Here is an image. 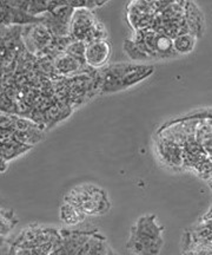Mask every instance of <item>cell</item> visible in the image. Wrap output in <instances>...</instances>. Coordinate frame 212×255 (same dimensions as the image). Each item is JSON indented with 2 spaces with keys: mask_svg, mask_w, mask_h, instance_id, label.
Segmentation results:
<instances>
[{
  "mask_svg": "<svg viewBox=\"0 0 212 255\" xmlns=\"http://www.w3.org/2000/svg\"><path fill=\"white\" fill-rule=\"evenodd\" d=\"M86 45L87 44H85L84 41L73 40L72 43H70L69 46L65 49V53H68V55L79 60L81 64L86 65V63H85V51H86Z\"/></svg>",
  "mask_w": 212,
  "mask_h": 255,
  "instance_id": "obj_13",
  "label": "cell"
},
{
  "mask_svg": "<svg viewBox=\"0 0 212 255\" xmlns=\"http://www.w3.org/2000/svg\"><path fill=\"white\" fill-rule=\"evenodd\" d=\"M111 55L110 43L106 39L87 44L85 51V63L91 69H100L107 63Z\"/></svg>",
  "mask_w": 212,
  "mask_h": 255,
  "instance_id": "obj_3",
  "label": "cell"
},
{
  "mask_svg": "<svg viewBox=\"0 0 212 255\" xmlns=\"http://www.w3.org/2000/svg\"><path fill=\"white\" fill-rule=\"evenodd\" d=\"M74 40L90 44L96 40H104L106 31L104 25L96 18L92 9L75 8L71 20V33Z\"/></svg>",
  "mask_w": 212,
  "mask_h": 255,
  "instance_id": "obj_2",
  "label": "cell"
},
{
  "mask_svg": "<svg viewBox=\"0 0 212 255\" xmlns=\"http://www.w3.org/2000/svg\"><path fill=\"white\" fill-rule=\"evenodd\" d=\"M163 227L157 223L156 216L146 215L139 218L136 225L131 228L130 237L138 239H163Z\"/></svg>",
  "mask_w": 212,
  "mask_h": 255,
  "instance_id": "obj_5",
  "label": "cell"
},
{
  "mask_svg": "<svg viewBox=\"0 0 212 255\" xmlns=\"http://www.w3.org/2000/svg\"><path fill=\"white\" fill-rule=\"evenodd\" d=\"M163 246V239H138L130 237L128 250L136 255H158Z\"/></svg>",
  "mask_w": 212,
  "mask_h": 255,
  "instance_id": "obj_6",
  "label": "cell"
},
{
  "mask_svg": "<svg viewBox=\"0 0 212 255\" xmlns=\"http://www.w3.org/2000/svg\"><path fill=\"white\" fill-rule=\"evenodd\" d=\"M53 60H55L56 72L59 77H64V76L65 77H71L75 73L83 71L84 66H86L65 52L59 53Z\"/></svg>",
  "mask_w": 212,
  "mask_h": 255,
  "instance_id": "obj_7",
  "label": "cell"
},
{
  "mask_svg": "<svg viewBox=\"0 0 212 255\" xmlns=\"http://www.w3.org/2000/svg\"><path fill=\"white\" fill-rule=\"evenodd\" d=\"M158 149H159V154L163 161L171 167H179L184 162V150L182 146L178 145V143L164 139L159 143Z\"/></svg>",
  "mask_w": 212,
  "mask_h": 255,
  "instance_id": "obj_9",
  "label": "cell"
},
{
  "mask_svg": "<svg viewBox=\"0 0 212 255\" xmlns=\"http://www.w3.org/2000/svg\"><path fill=\"white\" fill-rule=\"evenodd\" d=\"M31 149L30 145L23 144V143L18 142L14 139V137H9V138L1 139V161L8 162L9 159L17 157L23 152L27 151Z\"/></svg>",
  "mask_w": 212,
  "mask_h": 255,
  "instance_id": "obj_10",
  "label": "cell"
},
{
  "mask_svg": "<svg viewBox=\"0 0 212 255\" xmlns=\"http://www.w3.org/2000/svg\"><path fill=\"white\" fill-rule=\"evenodd\" d=\"M185 20L189 26L190 33L194 34L196 38L203 36L205 30L204 15L195 2H186Z\"/></svg>",
  "mask_w": 212,
  "mask_h": 255,
  "instance_id": "obj_8",
  "label": "cell"
},
{
  "mask_svg": "<svg viewBox=\"0 0 212 255\" xmlns=\"http://www.w3.org/2000/svg\"><path fill=\"white\" fill-rule=\"evenodd\" d=\"M124 50L130 58L134 60L150 59V56L139 47L132 39H126L124 41Z\"/></svg>",
  "mask_w": 212,
  "mask_h": 255,
  "instance_id": "obj_14",
  "label": "cell"
},
{
  "mask_svg": "<svg viewBox=\"0 0 212 255\" xmlns=\"http://www.w3.org/2000/svg\"><path fill=\"white\" fill-rule=\"evenodd\" d=\"M110 206L106 191L102 188L93 186L90 197L81 205L80 210L86 215H103L110 209Z\"/></svg>",
  "mask_w": 212,
  "mask_h": 255,
  "instance_id": "obj_4",
  "label": "cell"
},
{
  "mask_svg": "<svg viewBox=\"0 0 212 255\" xmlns=\"http://www.w3.org/2000/svg\"><path fill=\"white\" fill-rule=\"evenodd\" d=\"M196 40H197V38L191 33L182 34V36L175 38L173 39V47H175L177 55H185V53L191 52L195 49Z\"/></svg>",
  "mask_w": 212,
  "mask_h": 255,
  "instance_id": "obj_12",
  "label": "cell"
},
{
  "mask_svg": "<svg viewBox=\"0 0 212 255\" xmlns=\"http://www.w3.org/2000/svg\"><path fill=\"white\" fill-rule=\"evenodd\" d=\"M153 72V66L135 64H113L102 72V94L124 90L147 78Z\"/></svg>",
  "mask_w": 212,
  "mask_h": 255,
  "instance_id": "obj_1",
  "label": "cell"
},
{
  "mask_svg": "<svg viewBox=\"0 0 212 255\" xmlns=\"http://www.w3.org/2000/svg\"><path fill=\"white\" fill-rule=\"evenodd\" d=\"M59 215L60 220L69 226H74L83 222L85 220V216H86V214H84L80 209L70 205L68 202H64L62 207H60Z\"/></svg>",
  "mask_w": 212,
  "mask_h": 255,
  "instance_id": "obj_11",
  "label": "cell"
}]
</instances>
